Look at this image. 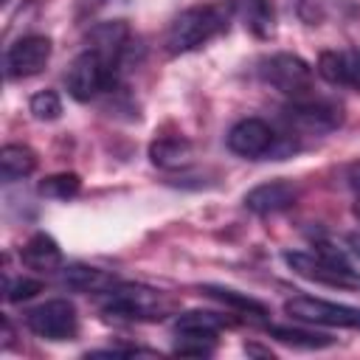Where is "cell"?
Instances as JSON below:
<instances>
[{
  "label": "cell",
  "instance_id": "cell-1",
  "mask_svg": "<svg viewBox=\"0 0 360 360\" xmlns=\"http://www.w3.org/2000/svg\"><path fill=\"white\" fill-rule=\"evenodd\" d=\"M228 28V8L219 3H208V6H191L183 8L166 28V51L169 53H188L202 48L205 42H211L217 34H222Z\"/></svg>",
  "mask_w": 360,
  "mask_h": 360
},
{
  "label": "cell",
  "instance_id": "cell-2",
  "mask_svg": "<svg viewBox=\"0 0 360 360\" xmlns=\"http://www.w3.org/2000/svg\"><path fill=\"white\" fill-rule=\"evenodd\" d=\"M284 262L292 273L309 278V281H321L329 287H343V290H360V270H354L346 256L329 245H315L312 253L307 250H287Z\"/></svg>",
  "mask_w": 360,
  "mask_h": 360
},
{
  "label": "cell",
  "instance_id": "cell-3",
  "mask_svg": "<svg viewBox=\"0 0 360 360\" xmlns=\"http://www.w3.org/2000/svg\"><path fill=\"white\" fill-rule=\"evenodd\" d=\"M172 298H166L160 290L141 287V284H121L110 290V298L104 304V312L124 321H160L169 315Z\"/></svg>",
  "mask_w": 360,
  "mask_h": 360
},
{
  "label": "cell",
  "instance_id": "cell-4",
  "mask_svg": "<svg viewBox=\"0 0 360 360\" xmlns=\"http://www.w3.org/2000/svg\"><path fill=\"white\" fill-rule=\"evenodd\" d=\"M259 76L273 87L278 90L281 96L287 98H309L312 93V68L309 62H304L301 56L295 53H273L267 59L259 62Z\"/></svg>",
  "mask_w": 360,
  "mask_h": 360
},
{
  "label": "cell",
  "instance_id": "cell-5",
  "mask_svg": "<svg viewBox=\"0 0 360 360\" xmlns=\"http://www.w3.org/2000/svg\"><path fill=\"white\" fill-rule=\"evenodd\" d=\"M112 79H115V65L107 62L101 53H96V51H90V48H87L84 53H79V56L70 62L68 73H65L68 93H70L76 101H90V98H96L101 90L110 87Z\"/></svg>",
  "mask_w": 360,
  "mask_h": 360
},
{
  "label": "cell",
  "instance_id": "cell-6",
  "mask_svg": "<svg viewBox=\"0 0 360 360\" xmlns=\"http://www.w3.org/2000/svg\"><path fill=\"white\" fill-rule=\"evenodd\" d=\"M284 312L304 323H321V326H343V329H360V307L312 298V295H295L284 301Z\"/></svg>",
  "mask_w": 360,
  "mask_h": 360
},
{
  "label": "cell",
  "instance_id": "cell-7",
  "mask_svg": "<svg viewBox=\"0 0 360 360\" xmlns=\"http://www.w3.org/2000/svg\"><path fill=\"white\" fill-rule=\"evenodd\" d=\"M25 323H28V329L37 338H45V340H68L79 329V315H76V307L68 298H51L45 304L34 307L25 315Z\"/></svg>",
  "mask_w": 360,
  "mask_h": 360
},
{
  "label": "cell",
  "instance_id": "cell-8",
  "mask_svg": "<svg viewBox=\"0 0 360 360\" xmlns=\"http://www.w3.org/2000/svg\"><path fill=\"white\" fill-rule=\"evenodd\" d=\"M53 53V42L42 34H28L20 37L14 45L6 51V76L8 79H28L37 76Z\"/></svg>",
  "mask_w": 360,
  "mask_h": 360
},
{
  "label": "cell",
  "instance_id": "cell-9",
  "mask_svg": "<svg viewBox=\"0 0 360 360\" xmlns=\"http://www.w3.org/2000/svg\"><path fill=\"white\" fill-rule=\"evenodd\" d=\"M284 118L304 132H315V135H326L332 129H338L343 124V110L332 101H312V98H295L287 110Z\"/></svg>",
  "mask_w": 360,
  "mask_h": 360
},
{
  "label": "cell",
  "instance_id": "cell-10",
  "mask_svg": "<svg viewBox=\"0 0 360 360\" xmlns=\"http://www.w3.org/2000/svg\"><path fill=\"white\" fill-rule=\"evenodd\" d=\"M273 129L262 118H242L228 129V149L239 158H262L273 149Z\"/></svg>",
  "mask_w": 360,
  "mask_h": 360
},
{
  "label": "cell",
  "instance_id": "cell-11",
  "mask_svg": "<svg viewBox=\"0 0 360 360\" xmlns=\"http://www.w3.org/2000/svg\"><path fill=\"white\" fill-rule=\"evenodd\" d=\"M298 200V188L287 180H267V183H259L253 186L242 202L248 211L259 214V217H267V214H278V211H287L290 205H295Z\"/></svg>",
  "mask_w": 360,
  "mask_h": 360
},
{
  "label": "cell",
  "instance_id": "cell-12",
  "mask_svg": "<svg viewBox=\"0 0 360 360\" xmlns=\"http://www.w3.org/2000/svg\"><path fill=\"white\" fill-rule=\"evenodd\" d=\"M318 73L329 84H343V87L360 90V48L323 51L318 56Z\"/></svg>",
  "mask_w": 360,
  "mask_h": 360
},
{
  "label": "cell",
  "instance_id": "cell-13",
  "mask_svg": "<svg viewBox=\"0 0 360 360\" xmlns=\"http://www.w3.org/2000/svg\"><path fill=\"white\" fill-rule=\"evenodd\" d=\"M87 42H90V51L101 53L107 62L118 65L127 45H129V25L124 20H110V22H98L90 28L87 34Z\"/></svg>",
  "mask_w": 360,
  "mask_h": 360
},
{
  "label": "cell",
  "instance_id": "cell-14",
  "mask_svg": "<svg viewBox=\"0 0 360 360\" xmlns=\"http://www.w3.org/2000/svg\"><path fill=\"white\" fill-rule=\"evenodd\" d=\"M20 259H22L25 267H31V270H37V273H45V270H53V267L62 264V250H59V245L53 242V236H48V233H34V236L25 242V248L20 250Z\"/></svg>",
  "mask_w": 360,
  "mask_h": 360
},
{
  "label": "cell",
  "instance_id": "cell-15",
  "mask_svg": "<svg viewBox=\"0 0 360 360\" xmlns=\"http://www.w3.org/2000/svg\"><path fill=\"white\" fill-rule=\"evenodd\" d=\"M62 281L70 290L79 292H110L115 287V276L101 270V267H90V264H70L62 270Z\"/></svg>",
  "mask_w": 360,
  "mask_h": 360
},
{
  "label": "cell",
  "instance_id": "cell-16",
  "mask_svg": "<svg viewBox=\"0 0 360 360\" xmlns=\"http://www.w3.org/2000/svg\"><path fill=\"white\" fill-rule=\"evenodd\" d=\"M222 326H231V321L222 318V315H217V312H208V309H188V312H180L174 318V332L177 335L217 338V332Z\"/></svg>",
  "mask_w": 360,
  "mask_h": 360
},
{
  "label": "cell",
  "instance_id": "cell-17",
  "mask_svg": "<svg viewBox=\"0 0 360 360\" xmlns=\"http://www.w3.org/2000/svg\"><path fill=\"white\" fill-rule=\"evenodd\" d=\"M191 158V143L180 135H166L149 143V160L160 169H180Z\"/></svg>",
  "mask_w": 360,
  "mask_h": 360
},
{
  "label": "cell",
  "instance_id": "cell-18",
  "mask_svg": "<svg viewBox=\"0 0 360 360\" xmlns=\"http://www.w3.org/2000/svg\"><path fill=\"white\" fill-rule=\"evenodd\" d=\"M37 169V155L22 143H6L0 149V174L6 183L22 180Z\"/></svg>",
  "mask_w": 360,
  "mask_h": 360
},
{
  "label": "cell",
  "instance_id": "cell-19",
  "mask_svg": "<svg viewBox=\"0 0 360 360\" xmlns=\"http://www.w3.org/2000/svg\"><path fill=\"white\" fill-rule=\"evenodd\" d=\"M270 335L287 346H301V349H326L335 343V338H329V335L298 329V326H270Z\"/></svg>",
  "mask_w": 360,
  "mask_h": 360
},
{
  "label": "cell",
  "instance_id": "cell-20",
  "mask_svg": "<svg viewBox=\"0 0 360 360\" xmlns=\"http://www.w3.org/2000/svg\"><path fill=\"white\" fill-rule=\"evenodd\" d=\"M202 292L211 295V298H217V301H222V304H228V307H233V309H239V312H248V315H267V307H264L262 301H256V298H250V295H245V292H239V290L219 287V284H205Z\"/></svg>",
  "mask_w": 360,
  "mask_h": 360
},
{
  "label": "cell",
  "instance_id": "cell-21",
  "mask_svg": "<svg viewBox=\"0 0 360 360\" xmlns=\"http://www.w3.org/2000/svg\"><path fill=\"white\" fill-rule=\"evenodd\" d=\"M245 25L256 37H270L273 25H276L273 3L270 0H245Z\"/></svg>",
  "mask_w": 360,
  "mask_h": 360
},
{
  "label": "cell",
  "instance_id": "cell-22",
  "mask_svg": "<svg viewBox=\"0 0 360 360\" xmlns=\"http://www.w3.org/2000/svg\"><path fill=\"white\" fill-rule=\"evenodd\" d=\"M79 188H82V180L76 172H59L39 183V194L53 197V200H70L79 194Z\"/></svg>",
  "mask_w": 360,
  "mask_h": 360
},
{
  "label": "cell",
  "instance_id": "cell-23",
  "mask_svg": "<svg viewBox=\"0 0 360 360\" xmlns=\"http://www.w3.org/2000/svg\"><path fill=\"white\" fill-rule=\"evenodd\" d=\"M28 110L37 121H56L62 115V98H59L56 90H39V93L31 96Z\"/></svg>",
  "mask_w": 360,
  "mask_h": 360
},
{
  "label": "cell",
  "instance_id": "cell-24",
  "mask_svg": "<svg viewBox=\"0 0 360 360\" xmlns=\"http://www.w3.org/2000/svg\"><path fill=\"white\" fill-rule=\"evenodd\" d=\"M39 290H42V281H37V278H14V281L6 284V301L20 304V301L34 298Z\"/></svg>",
  "mask_w": 360,
  "mask_h": 360
},
{
  "label": "cell",
  "instance_id": "cell-25",
  "mask_svg": "<svg viewBox=\"0 0 360 360\" xmlns=\"http://www.w3.org/2000/svg\"><path fill=\"white\" fill-rule=\"evenodd\" d=\"M177 346L174 352L177 354H197V357H205L214 352V340L217 338H194V335H177Z\"/></svg>",
  "mask_w": 360,
  "mask_h": 360
},
{
  "label": "cell",
  "instance_id": "cell-26",
  "mask_svg": "<svg viewBox=\"0 0 360 360\" xmlns=\"http://www.w3.org/2000/svg\"><path fill=\"white\" fill-rule=\"evenodd\" d=\"M346 180H349V186H352V188L360 194V160L349 166V172H346Z\"/></svg>",
  "mask_w": 360,
  "mask_h": 360
},
{
  "label": "cell",
  "instance_id": "cell-27",
  "mask_svg": "<svg viewBox=\"0 0 360 360\" xmlns=\"http://www.w3.org/2000/svg\"><path fill=\"white\" fill-rule=\"evenodd\" d=\"M349 242H352V248H354V253H360V233H354V236H349Z\"/></svg>",
  "mask_w": 360,
  "mask_h": 360
},
{
  "label": "cell",
  "instance_id": "cell-28",
  "mask_svg": "<svg viewBox=\"0 0 360 360\" xmlns=\"http://www.w3.org/2000/svg\"><path fill=\"white\" fill-rule=\"evenodd\" d=\"M3 3H6V0H3Z\"/></svg>",
  "mask_w": 360,
  "mask_h": 360
}]
</instances>
